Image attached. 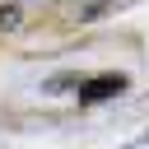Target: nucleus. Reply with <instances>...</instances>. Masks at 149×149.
Masks as SVG:
<instances>
[{
	"label": "nucleus",
	"mask_w": 149,
	"mask_h": 149,
	"mask_svg": "<svg viewBox=\"0 0 149 149\" xmlns=\"http://www.w3.org/2000/svg\"><path fill=\"white\" fill-rule=\"evenodd\" d=\"M121 88H126V74H98V79L79 84V102H102V98H112Z\"/></svg>",
	"instance_id": "nucleus-1"
}]
</instances>
